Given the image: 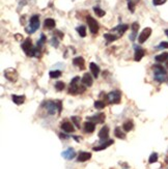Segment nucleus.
Returning <instances> with one entry per match:
<instances>
[{"mask_svg":"<svg viewBox=\"0 0 168 169\" xmlns=\"http://www.w3.org/2000/svg\"><path fill=\"white\" fill-rule=\"evenodd\" d=\"M166 2V0H153V3L155 5H162Z\"/></svg>","mask_w":168,"mask_h":169,"instance_id":"nucleus-39","label":"nucleus"},{"mask_svg":"<svg viewBox=\"0 0 168 169\" xmlns=\"http://www.w3.org/2000/svg\"><path fill=\"white\" fill-rule=\"evenodd\" d=\"M109 137V128L108 127H103L99 132V138L101 140H107Z\"/></svg>","mask_w":168,"mask_h":169,"instance_id":"nucleus-12","label":"nucleus"},{"mask_svg":"<svg viewBox=\"0 0 168 169\" xmlns=\"http://www.w3.org/2000/svg\"><path fill=\"white\" fill-rule=\"evenodd\" d=\"M65 83H63V82H61V81H57L56 84H55V88H56L58 91L63 90V88H65Z\"/></svg>","mask_w":168,"mask_h":169,"instance_id":"nucleus-33","label":"nucleus"},{"mask_svg":"<svg viewBox=\"0 0 168 169\" xmlns=\"http://www.w3.org/2000/svg\"><path fill=\"white\" fill-rule=\"evenodd\" d=\"M60 138H62V139H67V136L63 135V134H60Z\"/></svg>","mask_w":168,"mask_h":169,"instance_id":"nucleus-44","label":"nucleus"},{"mask_svg":"<svg viewBox=\"0 0 168 169\" xmlns=\"http://www.w3.org/2000/svg\"><path fill=\"white\" fill-rule=\"evenodd\" d=\"M165 33H166V35L168 37V29H166V30H165Z\"/></svg>","mask_w":168,"mask_h":169,"instance_id":"nucleus-45","label":"nucleus"},{"mask_svg":"<svg viewBox=\"0 0 168 169\" xmlns=\"http://www.w3.org/2000/svg\"><path fill=\"white\" fill-rule=\"evenodd\" d=\"M54 37H58L59 39H62L63 37V33L59 30H55L54 31Z\"/></svg>","mask_w":168,"mask_h":169,"instance_id":"nucleus-40","label":"nucleus"},{"mask_svg":"<svg viewBox=\"0 0 168 169\" xmlns=\"http://www.w3.org/2000/svg\"><path fill=\"white\" fill-rule=\"evenodd\" d=\"M55 20H53V19L51 18H48L45 20V28H48V29H53L55 27Z\"/></svg>","mask_w":168,"mask_h":169,"instance_id":"nucleus-24","label":"nucleus"},{"mask_svg":"<svg viewBox=\"0 0 168 169\" xmlns=\"http://www.w3.org/2000/svg\"><path fill=\"white\" fill-rule=\"evenodd\" d=\"M46 43V37H45V34H41V39H39V41L37 42V47L41 48L43 45Z\"/></svg>","mask_w":168,"mask_h":169,"instance_id":"nucleus-36","label":"nucleus"},{"mask_svg":"<svg viewBox=\"0 0 168 169\" xmlns=\"http://www.w3.org/2000/svg\"><path fill=\"white\" fill-rule=\"evenodd\" d=\"M80 117L79 116H72V121L76 125V127L79 129L80 128Z\"/></svg>","mask_w":168,"mask_h":169,"instance_id":"nucleus-35","label":"nucleus"},{"mask_svg":"<svg viewBox=\"0 0 168 169\" xmlns=\"http://www.w3.org/2000/svg\"><path fill=\"white\" fill-rule=\"evenodd\" d=\"M128 2H132V3H134V4H137V3L139 2V0H128Z\"/></svg>","mask_w":168,"mask_h":169,"instance_id":"nucleus-42","label":"nucleus"},{"mask_svg":"<svg viewBox=\"0 0 168 169\" xmlns=\"http://www.w3.org/2000/svg\"><path fill=\"white\" fill-rule=\"evenodd\" d=\"M154 69V76H155V80L158 81L159 83H163L167 81L168 75L166 73L165 69L160 64H155L153 67Z\"/></svg>","mask_w":168,"mask_h":169,"instance_id":"nucleus-1","label":"nucleus"},{"mask_svg":"<svg viewBox=\"0 0 168 169\" xmlns=\"http://www.w3.org/2000/svg\"><path fill=\"white\" fill-rule=\"evenodd\" d=\"M133 128H134V124H133L132 120H127L122 126V129H124V132H130Z\"/></svg>","mask_w":168,"mask_h":169,"instance_id":"nucleus-26","label":"nucleus"},{"mask_svg":"<svg viewBox=\"0 0 168 169\" xmlns=\"http://www.w3.org/2000/svg\"><path fill=\"white\" fill-rule=\"evenodd\" d=\"M73 63H74L76 67H78V68L80 69V70H84V69H85V60H84V58H83V57L78 56V57L74 58V60H73Z\"/></svg>","mask_w":168,"mask_h":169,"instance_id":"nucleus-11","label":"nucleus"},{"mask_svg":"<svg viewBox=\"0 0 168 169\" xmlns=\"http://www.w3.org/2000/svg\"><path fill=\"white\" fill-rule=\"evenodd\" d=\"M79 81H80V78H79V77H75V78L71 81L70 87H69V92H70V94H80V92H83V91L85 90V88H84L83 86H80L78 84Z\"/></svg>","mask_w":168,"mask_h":169,"instance_id":"nucleus-2","label":"nucleus"},{"mask_svg":"<svg viewBox=\"0 0 168 169\" xmlns=\"http://www.w3.org/2000/svg\"><path fill=\"white\" fill-rule=\"evenodd\" d=\"M106 99L110 104H118L120 102V99H122V94L117 90L111 91L106 96Z\"/></svg>","mask_w":168,"mask_h":169,"instance_id":"nucleus-4","label":"nucleus"},{"mask_svg":"<svg viewBox=\"0 0 168 169\" xmlns=\"http://www.w3.org/2000/svg\"><path fill=\"white\" fill-rule=\"evenodd\" d=\"M81 81H82V83L84 84V85H86V86L93 85V78H91L90 74H88V73L84 74L83 77H82V79H81Z\"/></svg>","mask_w":168,"mask_h":169,"instance_id":"nucleus-16","label":"nucleus"},{"mask_svg":"<svg viewBox=\"0 0 168 169\" xmlns=\"http://www.w3.org/2000/svg\"><path fill=\"white\" fill-rule=\"evenodd\" d=\"M158 161V153H153L152 155H150V159H148V162H150V164H153L155 163V162Z\"/></svg>","mask_w":168,"mask_h":169,"instance_id":"nucleus-32","label":"nucleus"},{"mask_svg":"<svg viewBox=\"0 0 168 169\" xmlns=\"http://www.w3.org/2000/svg\"><path fill=\"white\" fill-rule=\"evenodd\" d=\"M105 106H106V104H105L103 101H97L96 103H95V107H96L97 109H104Z\"/></svg>","mask_w":168,"mask_h":169,"instance_id":"nucleus-34","label":"nucleus"},{"mask_svg":"<svg viewBox=\"0 0 168 169\" xmlns=\"http://www.w3.org/2000/svg\"><path fill=\"white\" fill-rule=\"evenodd\" d=\"M4 76L5 78L10 80V82H16L18 80V72L15 69H7L4 71Z\"/></svg>","mask_w":168,"mask_h":169,"instance_id":"nucleus-7","label":"nucleus"},{"mask_svg":"<svg viewBox=\"0 0 168 169\" xmlns=\"http://www.w3.org/2000/svg\"><path fill=\"white\" fill-rule=\"evenodd\" d=\"M77 31H78V33L80 34L81 37H86V28L84 26L77 27Z\"/></svg>","mask_w":168,"mask_h":169,"instance_id":"nucleus-30","label":"nucleus"},{"mask_svg":"<svg viewBox=\"0 0 168 169\" xmlns=\"http://www.w3.org/2000/svg\"><path fill=\"white\" fill-rule=\"evenodd\" d=\"M87 24H88V27H89V30L93 34H97L99 31V24L98 22L93 18V17L88 16L87 17Z\"/></svg>","mask_w":168,"mask_h":169,"instance_id":"nucleus-6","label":"nucleus"},{"mask_svg":"<svg viewBox=\"0 0 168 169\" xmlns=\"http://www.w3.org/2000/svg\"><path fill=\"white\" fill-rule=\"evenodd\" d=\"M105 118H106L105 114L101 112V113H98V114H96V115H93V116L89 117V120H93V121L99 122V124H103V122L105 121Z\"/></svg>","mask_w":168,"mask_h":169,"instance_id":"nucleus-14","label":"nucleus"},{"mask_svg":"<svg viewBox=\"0 0 168 169\" xmlns=\"http://www.w3.org/2000/svg\"><path fill=\"white\" fill-rule=\"evenodd\" d=\"M167 59H168V53L167 52H164L160 55H157V56L155 57V60L156 61H158V62H164V61H166Z\"/></svg>","mask_w":168,"mask_h":169,"instance_id":"nucleus-25","label":"nucleus"},{"mask_svg":"<svg viewBox=\"0 0 168 169\" xmlns=\"http://www.w3.org/2000/svg\"><path fill=\"white\" fill-rule=\"evenodd\" d=\"M111 144H113V140H107L106 142L103 143V144H101L100 146H96V147H93V151H103V149L107 148L109 145H111Z\"/></svg>","mask_w":168,"mask_h":169,"instance_id":"nucleus-21","label":"nucleus"},{"mask_svg":"<svg viewBox=\"0 0 168 169\" xmlns=\"http://www.w3.org/2000/svg\"><path fill=\"white\" fill-rule=\"evenodd\" d=\"M145 55V50L144 49H141V48H136L135 50V56H134V59L135 61H140V60L142 59V57Z\"/></svg>","mask_w":168,"mask_h":169,"instance_id":"nucleus-15","label":"nucleus"},{"mask_svg":"<svg viewBox=\"0 0 168 169\" xmlns=\"http://www.w3.org/2000/svg\"><path fill=\"white\" fill-rule=\"evenodd\" d=\"M96 129V125L95 122L93 121H86L85 125H84V130H85L86 133H93Z\"/></svg>","mask_w":168,"mask_h":169,"instance_id":"nucleus-20","label":"nucleus"},{"mask_svg":"<svg viewBox=\"0 0 168 169\" xmlns=\"http://www.w3.org/2000/svg\"><path fill=\"white\" fill-rule=\"evenodd\" d=\"M93 11H95V13L97 14V16L98 17H100V18H102V17H104L105 16V12L103 11V10H101L100 7H97V6H95L93 7Z\"/></svg>","mask_w":168,"mask_h":169,"instance_id":"nucleus-31","label":"nucleus"},{"mask_svg":"<svg viewBox=\"0 0 168 169\" xmlns=\"http://www.w3.org/2000/svg\"><path fill=\"white\" fill-rule=\"evenodd\" d=\"M104 37L107 39V42H114V41H116L117 39V35H114V34H111V33H106L104 34Z\"/></svg>","mask_w":168,"mask_h":169,"instance_id":"nucleus-28","label":"nucleus"},{"mask_svg":"<svg viewBox=\"0 0 168 169\" xmlns=\"http://www.w3.org/2000/svg\"><path fill=\"white\" fill-rule=\"evenodd\" d=\"M128 28H129V26H128L127 24H122V25H118L117 27H115L113 30L118 32V37H122V34L128 30Z\"/></svg>","mask_w":168,"mask_h":169,"instance_id":"nucleus-18","label":"nucleus"},{"mask_svg":"<svg viewBox=\"0 0 168 169\" xmlns=\"http://www.w3.org/2000/svg\"><path fill=\"white\" fill-rule=\"evenodd\" d=\"M150 34H152V28L150 27H146L142 30V32L139 34V37H138V42L139 44H143L144 42H146V39L150 37Z\"/></svg>","mask_w":168,"mask_h":169,"instance_id":"nucleus-8","label":"nucleus"},{"mask_svg":"<svg viewBox=\"0 0 168 169\" xmlns=\"http://www.w3.org/2000/svg\"><path fill=\"white\" fill-rule=\"evenodd\" d=\"M16 37H17V39H20L21 37H22V39H23V37H22V35H21V34H16Z\"/></svg>","mask_w":168,"mask_h":169,"instance_id":"nucleus-43","label":"nucleus"},{"mask_svg":"<svg viewBox=\"0 0 168 169\" xmlns=\"http://www.w3.org/2000/svg\"><path fill=\"white\" fill-rule=\"evenodd\" d=\"M157 49H168V43L167 42H162L159 45Z\"/></svg>","mask_w":168,"mask_h":169,"instance_id":"nucleus-38","label":"nucleus"},{"mask_svg":"<svg viewBox=\"0 0 168 169\" xmlns=\"http://www.w3.org/2000/svg\"><path fill=\"white\" fill-rule=\"evenodd\" d=\"M22 49H23V51L26 53L27 56H33L34 48L32 47V42H31V39L29 37L26 39L23 44H22Z\"/></svg>","mask_w":168,"mask_h":169,"instance_id":"nucleus-5","label":"nucleus"},{"mask_svg":"<svg viewBox=\"0 0 168 169\" xmlns=\"http://www.w3.org/2000/svg\"><path fill=\"white\" fill-rule=\"evenodd\" d=\"M58 44H59V42H58V39H57L56 37H54L53 39H51V45L53 46V47L57 48V47H58Z\"/></svg>","mask_w":168,"mask_h":169,"instance_id":"nucleus-37","label":"nucleus"},{"mask_svg":"<svg viewBox=\"0 0 168 169\" xmlns=\"http://www.w3.org/2000/svg\"><path fill=\"white\" fill-rule=\"evenodd\" d=\"M56 102H57V105H58V113H60V112H61V108H62L61 101H56Z\"/></svg>","mask_w":168,"mask_h":169,"instance_id":"nucleus-41","label":"nucleus"},{"mask_svg":"<svg viewBox=\"0 0 168 169\" xmlns=\"http://www.w3.org/2000/svg\"><path fill=\"white\" fill-rule=\"evenodd\" d=\"M29 23H30V25H29V27L26 28V32H27V33H30V34L34 33L39 27V17L37 16V15L32 16L30 18Z\"/></svg>","mask_w":168,"mask_h":169,"instance_id":"nucleus-3","label":"nucleus"},{"mask_svg":"<svg viewBox=\"0 0 168 169\" xmlns=\"http://www.w3.org/2000/svg\"><path fill=\"white\" fill-rule=\"evenodd\" d=\"M61 156L65 159H67V160H72V159H74L76 157V151L72 147H70L65 149V151H62Z\"/></svg>","mask_w":168,"mask_h":169,"instance_id":"nucleus-10","label":"nucleus"},{"mask_svg":"<svg viewBox=\"0 0 168 169\" xmlns=\"http://www.w3.org/2000/svg\"><path fill=\"white\" fill-rule=\"evenodd\" d=\"M49 76L50 78L52 79H56V78H59L60 76H61V72L58 70H55V71H51L49 73Z\"/></svg>","mask_w":168,"mask_h":169,"instance_id":"nucleus-29","label":"nucleus"},{"mask_svg":"<svg viewBox=\"0 0 168 169\" xmlns=\"http://www.w3.org/2000/svg\"><path fill=\"white\" fill-rule=\"evenodd\" d=\"M132 34L130 35V39H132V41H134L135 39V37H136V34H137V31L138 29H139V24L137 23V22H134V23L132 24Z\"/></svg>","mask_w":168,"mask_h":169,"instance_id":"nucleus-23","label":"nucleus"},{"mask_svg":"<svg viewBox=\"0 0 168 169\" xmlns=\"http://www.w3.org/2000/svg\"><path fill=\"white\" fill-rule=\"evenodd\" d=\"M91 158V153H87V151H81L78 156V162H85Z\"/></svg>","mask_w":168,"mask_h":169,"instance_id":"nucleus-17","label":"nucleus"},{"mask_svg":"<svg viewBox=\"0 0 168 169\" xmlns=\"http://www.w3.org/2000/svg\"><path fill=\"white\" fill-rule=\"evenodd\" d=\"M89 68H90V71H91V73H93V77H95V78H98L99 74H100V68H99V65H97V63H95V62H91L90 64H89Z\"/></svg>","mask_w":168,"mask_h":169,"instance_id":"nucleus-19","label":"nucleus"},{"mask_svg":"<svg viewBox=\"0 0 168 169\" xmlns=\"http://www.w3.org/2000/svg\"><path fill=\"white\" fill-rule=\"evenodd\" d=\"M12 99H13L14 103L17 105L23 104L24 101H25V96H17V94H13L12 96Z\"/></svg>","mask_w":168,"mask_h":169,"instance_id":"nucleus-22","label":"nucleus"},{"mask_svg":"<svg viewBox=\"0 0 168 169\" xmlns=\"http://www.w3.org/2000/svg\"><path fill=\"white\" fill-rule=\"evenodd\" d=\"M46 108H47V111L49 112V114H51V115L55 114L56 111L58 112V105H57V102H52V101L47 102Z\"/></svg>","mask_w":168,"mask_h":169,"instance_id":"nucleus-9","label":"nucleus"},{"mask_svg":"<svg viewBox=\"0 0 168 169\" xmlns=\"http://www.w3.org/2000/svg\"><path fill=\"white\" fill-rule=\"evenodd\" d=\"M61 129L65 132L67 133H71V132H74V126H73V124H71L70 121H67V120H65V121L61 122Z\"/></svg>","mask_w":168,"mask_h":169,"instance_id":"nucleus-13","label":"nucleus"},{"mask_svg":"<svg viewBox=\"0 0 168 169\" xmlns=\"http://www.w3.org/2000/svg\"><path fill=\"white\" fill-rule=\"evenodd\" d=\"M114 134H115V136H116L117 138H119V139H124V138H126V134H124V133L122 131V129L118 128V127L115 128Z\"/></svg>","mask_w":168,"mask_h":169,"instance_id":"nucleus-27","label":"nucleus"}]
</instances>
